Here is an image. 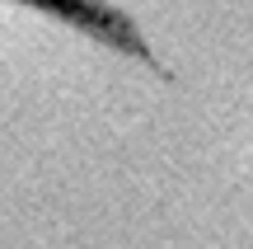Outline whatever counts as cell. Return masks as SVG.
<instances>
[{
  "label": "cell",
  "instance_id": "1",
  "mask_svg": "<svg viewBox=\"0 0 253 249\" xmlns=\"http://www.w3.org/2000/svg\"><path fill=\"white\" fill-rule=\"evenodd\" d=\"M0 249H253V122L89 14L0 0Z\"/></svg>",
  "mask_w": 253,
  "mask_h": 249
},
{
  "label": "cell",
  "instance_id": "2",
  "mask_svg": "<svg viewBox=\"0 0 253 249\" xmlns=\"http://www.w3.org/2000/svg\"><path fill=\"white\" fill-rule=\"evenodd\" d=\"M80 5L126 47L253 122V0H80Z\"/></svg>",
  "mask_w": 253,
  "mask_h": 249
}]
</instances>
